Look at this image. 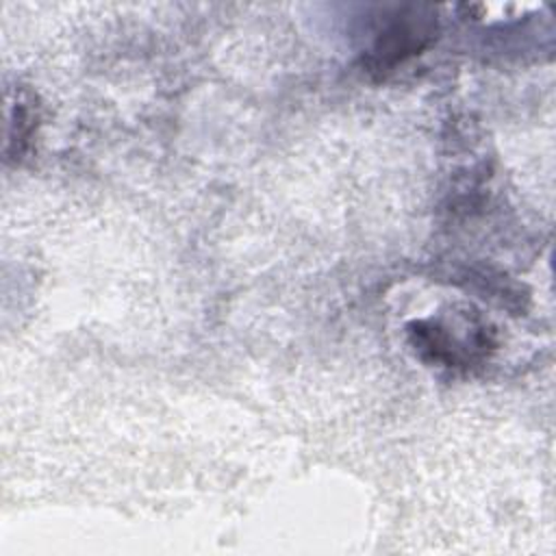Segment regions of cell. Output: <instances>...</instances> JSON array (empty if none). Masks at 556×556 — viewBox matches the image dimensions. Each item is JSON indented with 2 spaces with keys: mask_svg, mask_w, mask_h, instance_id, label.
I'll return each instance as SVG.
<instances>
[{
  "mask_svg": "<svg viewBox=\"0 0 556 556\" xmlns=\"http://www.w3.org/2000/svg\"><path fill=\"white\" fill-rule=\"evenodd\" d=\"M35 122H37V115H35L33 104L17 98V102L13 104V117H11V130H9V154H13L17 159L24 154V150L33 137Z\"/></svg>",
  "mask_w": 556,
  "mask_h": 556,
  "instance_id": "3",
  "label": "cell"
},
{
  "mask_svg": "<svg viewBox=\"0 0 556 556\" xmlns=\"http://www.w3.org/2000/svg\"><path fill=\"white\" fill-rule=\"evenodd\" d=\"M424 9H410L406 15H397L378 37L369 54L371 72H389L404 59L417 54L434 35L432 15H421Z\"/></svg>",
  "mask_w": 556,
  "mask_h": 556,
  "instance_id": "2",
  "label": "cell"
},
{
  "mask_svg": "<svg viewBox=\"0 0 556 556\" xmlns=\"http://www.w3.org/2000/svg\"><path fill=\"white\" fill-rule=\"evenodd\" d=\"M408 339L421 361L454 369H469L495 350L491 330L484 324L471 321L465 332L441 319L413 321L408 326Z\"/></svg>",
  "mask_w": 556,
  "mask_h": 556,
  "instance_id": "1",
  "label": "cell"
}]
</instances>
